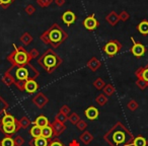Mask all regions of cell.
I'll return each instance as SVG.
<instances>
[{
  "label": "cell",
  "mask_w": 148,
  "mask_h": 146,
  "mask_svg": "<svg viewBox=\"0 0 148 146\" xmlns=\"http://www.w3.org/2000/svg\"><path fill=\"white\" fill-rule=\"evenodd\" d=\"M25 13H27V15H33L34 13L36 12V7L34 6V5H32V4H27V6H25Z\"/></svg>",
  "instance_id": "7bdbcfd3"
},
{
  "label": "cell",
  "mask_w": 148,
  "mask_h": 146,
  "mask_svg": "<svg viewBox=\"0 0 148 146\" xmlns=\"http://www.w3.org/2000/svg\"><path fill=\"white\" fill-rule=\"evenodd\" d=\"M127 108L131 112H135L136 110H137L138 108H139V105H138V103L136 101H134V99H131V101H130L129 103H128Z\"/></svg>",
  "instance_id": "f35d334b"
},
{
  "label": "cell",
  "mask_w": 148,
  "mask_h": 146,
  "mask_svg": "<svg viewBox=\"0 0 148 146\" xmlns=\"http://www.w3.org/2000/svg\"><path fill=\"white\" fill-rule=\"evenodd\" d=\"M15 122H16V119L12 115L6 113L0 120V125H11V124H14Z\"/></svg>",
  "instance_id": "44dd1931"
},
{
  "label": "cell",
  "mask_w": 148,
  "mask_h": 146,
  "mask_svg": "<svg viewBox=\"0 0 148 146\" xmlns=\"http://www.w3.org/2000/svg\"><path fill=\"white\" fill-rule=\"evenodd\" d=\"M134 136L125 125L118 122L103 135V140L110 146H132Z\"/></svg>",
  "instance_id": "6da1fadb"
},
{
  "label": "cell",
  "mask_w": 148,
  "mask_h": 146,
  "mask_svg": "<svg viewBox=\"0 0 148 146\" xmlns=\"http://www.w3.org/2000/svg\"><path fill=\"white\" fill-rule=\"evenodd\" d=\"M106 21L109 23L111 27H115L120 21V16L116 11H111L109 14L106 16Z\"/></svg>",
  "instance_id": "9a60e30c"
},
{
  "label": "cell",
  "mask_w": 148,
  "mask_h": 146,
  "mask_svg": "<svg viewBox=\"0 0 148 146\" xmlns=\"http://www.w3.org/2000/svg\"><path fill=\"white\" fill-rule=\"evenodd\" d=\"M136 85H137V86L139 87V89H141V90H145L148 87V83L141 78H137V80H136Z\"/></svg>",
  "instance_id": "e575fe53"
},
{
  "label": "cell",
  "mask_w": 148,
  "mask_h": 146,
  "mask_svg": "<svg viewBox=\"0 0 148 146\" xmlns=\"http://www.w3.org/2000/svg\"><path fill=\"white\" fill-rule=\"evenodd\" d=\"M61 17H62V21H63L66 25H68V27L73 25V23L76 21V19H77L76 14L71 10H66L65 12L62 14Z\"/></svg>",
  "instance_id": "8fae6325"
},
{
  "label": "cell",
  "mask_w": 148,
  "mask_h": 146,
  "mask_svg": "<svg viewBox=\"0 0 148 146\" xmlns=\"http://www.w3.org/2000/svg\"><path fill=\"white\" fill-rule=\"evenodd\" d=\"M19 41L23 43V45L29 46V45H31V43L34 41V38H33V36H32L31 34L27 33V32H25V33H23V35L21 36V38H19Z\"/></svg>",
  "instance_id": "d4e9b609"
},
{
  "label": "cell",
  "mask_w": 148,
  "mask_h": 146,
  "mask_svg": "<svg viewBox=\"0 0 148 146\" xmlns=\"http://www.w3.org/2000/svg\"><path fill=\"white\" fill-rule=\"evenodd\" d=\"M9 73H11L15 79V86L17 87L19 91H25L23 89V84L29 79H37L40 75L39 70L36 67H34L31 63L25 64L21 66H12L7 69Z\"/></svg>",
  "instance_id": "7a4b0ae2"
},
{
  "label": "cell",
  "mask_w": 148,
  "mask_h": 146,
  "mask_svg": "<svg viewBox=\"0 0 148 146\" xmlns=\"http://www.w3.org/2000/svg\"><path fill=\"white\" fill-rule=\"evenodd\" d=\"M148 141L146 140V138H144L143 136H137L134 138V141L132 146H147Z\"/></svg>",
  "instance_id": "f1b7e54d"
},
{
  "label": "cell",
  "mask_w": 148,
  "mask_h": 146,
  "mask_svg": "<svg viewBox=\"0 0 148 146\" xmlns=\"http://www.w3.org/2000/svg\"><path fill=\"white\" fill-rule=\"evenodd\" d=\"M59 112H60V113H62V114H64V115H66V116H69L70 114H71V109H70L67 105H63L61 108H60Z\"/></svg>",
  "instance_id": "f6af8a7d"
},
{
  "label": "cell",
  "mask_w": 148,
  "mask_h": 146,
  "mask_svg": "<svg viewBox=\"0 0 148 146\" xmlns=\"http://www.w3.org/2000/svg\"><path fill=\"white\" fill-rule=\"evenodd\" d=\"M47 32L48 36H49L50 45L55 49L60 47V45L68 39V34L58 23L52 25V27L49 29H47Z\"/></svg>",
  "instance_id": "5b68a950"
},
{
  "label": "cell",
  "mask_w": 148,
  "mask_h": 146,
  "mask_svg": "<svg viewBox=\"0 0 148 146\" xmlns=\"http://www.w3.org/2000/svg\"><path fill=\"white\" fill-rule=\"evenodd\" d=\"M42 136L48 140H51L54 137L53 129H52L51 125H48L46 127L42 128Z\"/></svg>",
  "instance_id": "cb8c5ba5"
},
{
  "label": "cell",
  "mask_w": 148,
  "mask_h": 146,
  "mask_svg": "<svg viewBox=\"0 0 148 146\" xmlns=\"http://www.w3.org/2000/svg\"><path fill=\"white\" fill-rule=\"evenodd\" d=\"M83 27L89 32H93L99 27V23L97 21V19H95V14H90L88 16H86L83 21Z\"/></svg>",
  "instance_id": "ba28073f"
},
{
  "label": "cell",
  "mask_w": 148,
  "mask_h": 146,
  "mask_svg": "<svg viewBox=\"0 0 148 146\" xmlns=\"http://www.w3.org/2000/svg\"><path fill=\"white\" fill-rule=\"evenodd\" d=\"M119 16H120V21H122L123 23H125V21H127L128 19H130V14L127 12L126 10H123L121 13L119 14Z\"/></svg>",
  "instance_id": "bcb514c9"
},
{
  "label": "cell",
  "mask_w": 148,
  "mask_h": 146,
  "mask_svg": "<svg viewBox=\"0 0 148 146\" xmlns=\"http://www.w3.org/2000/svg\"><path fill=\"white\" fill-rule=\"evenodd\" d=\"M103 52L109 57H114L122 50V44L118 40H111L103 48Z\"/></svg>",
  "instance_id": "8992f818"
},
{
  "label": "cell",
  "mask_w": 148,
  "mask_h": 146,
  "mask_svg": "<svg viewBox=\"0 0 148 146\" xmlns=\"http://www.w3.org/2000/svg\"><path fill=\"white\" fill-rule=\"evenodd\" d=\"M86 65H87V68H88V69H90L92 72H95L97 70H99V68H101V62L99 61L97 57H92L88 62H87Z\"/></svg>",
  "instance_id": "ac0fdd59"
},
{
  "label": "cell",
  "mask_w": 148,
  "mask_h": 146,
  "mask_svg": "<svg viewBox=\"0 0 148 146\" xmlns=\"http://www.w3.org/2000/svg\"><path fill=\"white\" fill-rule=\"evenodd\" d=\"M17 123H18L21 129H27V128L32 125L31 119H29V117H27V116H23V117H21V119L18 120V121H17Z\"/></svg>",
  "instance_id": "484cf974"
},
{
  "label": "cell",
  "mask_w": 148,
  "mask_h": 146,
  "mask_svg": "<svg viewBox=\"0 0 148 146\" xmlns=\"http://www.w3.org/2000/svg\"><path fill=\"white\" fill-rule=\"evenodd\" d=\"M54 2V0H37V4L42 8H46V7L50 6Z\"/></svg>",
  "instance_id": "d590c367"
},
{
  "label": "cell",
  "mask_w": 148,
  "mask_h": 146,
  "mask_svg": "<svg viewBox=\"0 0 148 146\" xmlns=\"http://www.w3.org/2000/svg\"><path fill=\"white\" fill-rule=\"evenodd\" d=\"M9 105L1 95H0V118H2L3 116L6 114V111L8 109Z\"/></svg>",
  "instance_id": "4316f807"
},
{
  "label": "cell",
  "mask_w": 148,
  "mask_h": 146,
  "mask_svg": "<svg viewBox=\"0 0 148 146\" xmlns=\"http://www.w3.org/2000/svg\"><path fill=\"white\" fill-rule=\"evenodd\" d=\"M15 0H0V6L3 9H7Z\"/></svg>",
  "instance_id": "ab89813d"
},
{
  "label": "cell",
  "mask_w": 148,
  "mask_h": 146,
  "mask_svg": "<svg viewBox=\"0 0 148 146\" xmlns=\"http://www.w3.org/2000/svg\"><path fill=\"white\" fill-rule=\"evenodd\" d=\"M14 51L11 52L8 56L6 57V60L12 64V66H21L27 64L33 60L29 52H27L23 46L16 47L15 44H13Z\"/></svg>",
  "instance_id": "277c9868"
},
{
  "label": "cell",
  "mask_w": 148,
  "mask_h": 146,
  "mask_svg": "<svg viewBox=\"0 0 148 146\" xmlns=\"http://www.w3.org/2000/svg\"><path fill=\"white\" fill-rule=\"evenodd\" d=\"M84 115L85 117L87 118L90 121H93V120H97L99 116V110L97 109L95 107H89L87 108L86 110L84 111Z\"/></svg>",
  "instance_id": "5bb4252c"
},
{
  "label": "cell",
  "mask_w": 148,
  "mask_h": 146,
  "mask_svg": "<svg viewBox=\"0 0 148 146\" xmlns=\"http://www.w3.org/2000/svg\"><path fill=\"white\" fill-rule=\"evenodd\" d=\"M93 86H95L97 90H103V87L106 86V82L103 81V78L99 77V78H97L95 81H93Z\"/></svg>",
  "instance_id": "836d02e7"
},
{
  "label": "cell",
  "mask_w": 148,
  "mask_h": 146,
  "mask_svg": "<svg viewBox=\"0 0 148 146\" xmlns=\"http://www.w3.org/2000/svg\"><path fill=\"white\" fill-rule=\"evenodd\" d=\"M55 121H58V122H60V123L65 124V122L68 121V116L64 115V114H62V113H60V112H59L58 114H56Z\"/></svg>",
  "instance_id": "8d00e7d4"
},
{
  "label": "cell",
  "mask_w": 148,
  "mask_h": 146,
  "mask_svg": "<svg viewBox=\"0 0 148 146\" xmlns=\"http://www.w3.org/2000/svg\"><path fill=\"white\" fill-rule=\"evenodd\" d=\"M135 75L137 78H141L148 83V64L144 67H139L135 71Z\"/></svg>",
  "instance_id": "2e32d148"
},
{
  "label": "cell",
  "mask_w": 148,
  "mask_h": 146,
  "mask_svg": "<svg viewBox=\"0 0 148 146\" xmlns=\"http://www.w3.org/2000/svg\"><path fill=\"white\" fill-rule=\"evenodd\" d=\"M29 146H48L49 144V140L44 138L43 136L38 138H32L29 140Z\"/></svg>",
  "instance_id": "e0dca14e"
},
{
  "label": "cell",
  "mask_w": 148,
  "mask_h": 146,
  "mask_svg": "<svg viewBox=\"0 0 148 146\" xmlns=\"http://www.w3.org/2000/svg\"><path fill=\"white\" fill-rule=\"evenodd\" d=\"M79 139H80V141L82 142L83 144H85V145H88V144H90V142L93 141L95 137H93V135L90 133V132L83 131L82 134L79 136Z\"/></svg>",
  "instance_id": "d6986e66"
},
{
  "label": "cell",
  "mask_w": 148,
  "mask_h": 146,
  "mask_svg": "<svg viewBox=\"0 0 148 146\" xmlns=\"http://www.w3.org/2000/svg\"><path fill=\"white\" fill-rule=\"evenodd\" d=\"M80 120H81L80 117H79V115L77 113H71L69 116H68V121H69L72 125L76 126V124L78 123Z\"/></svg>",
  "instance_id": "d6a6232c"
},
{
  "label": "cell",
  "mask_w": 148,
  "mask_h": 146,
  "mask_svg": "<svg viewBox=\"0 0 148 146\" xmlns=\"http://www.w3.org/2000/svg\"><path fill=\"white\" fill-rule=\"evenodd\" d=\"M29 134H31V136L33 138L41 137L42 136V128L34 124V125L31 127V129H29Z\"/></svg>",
  "instance_id": "83f0119b"
},
{
  "label": "cell",
  "mask_w": 148,
  "mask_h": 146,
  "mask_svg": "<svg viewBox=\"0 0 148 146\" xmlns=\"http://www.w3.org/2000/svg\"><path fill=\"white\" fill-rule=\"evenodd\" d=\"M34 124H35V125H37V126H39V127H41V128H44V127H46V126L50 125L48 118L46 117V116H43V115L39 116V117L35 120Z\"/></svg>",
  "instance_id": "603a6c76"
},
{
  "label": "cell",
  "mask_w": 148,
  "mask_h": 146,
  "mask_svg": "<svg viewBox=\"0 0 148 146\" xmlns=\"http://www.w3.org/2000/svg\"><path fill=\"white\" fill-rule=\"evenodd\" d=\"M23 89L27 93H31L32 95V93H35L39 89V84H38V82L35 79H29L23 84Z\"/></svg>",
  "instance_id": "4fadbf2b"
},
{
  "label": "cell",
  "mask_w": 148,
  "mask_h": 146,
  "mask_svg": "<svg viewBox=\"0 0 148 146\" xmlns=\"http://www.w3.org/2000/svg\"><path fill=\"white\" fill-rule=\"evenodd\" d=\"M108 101H109V99H108V97L105 93H101V95H99L95 97V103L99 106H101V107H105L108 104Z\"/></svg>",
  "instance_id": "4dcf8cb0"
},
{
  "label": "cell",
  "mask_w": 148,
  "mask_h": 146,
  "mask_svg": "<svg viewBox=\"0 0 148 146\" xmlns=\"http://www.w3.org/2000/svg\"><path fill=\"white\" fill-rule=\"evenodd\" d=\"M29 54H31V56H32V58H33V59L40 57V53H39V51H38L37 49H32L31 51H29Z\"/></svg>",
  "instance_id": "7dc6e473"
},
{
  "label": "cell",
  "mask_w": 148,
  "mask_h": 146,
  "mask_svg": "<svg viewBox=\"0 0 148 146\" xmlns=\"http://www.w3.org/2000/svg\"><path fill=\"white\" fill-rule=\"evenodd\" d=\"M136 29L141 34L142 36L148 35V21H142L136 27Z\"/></svg>",
  "instance_id": "ffe728a7"
},
{
  "label": "cell",
  "mask_w": 148,
  "mask_h": 146,
  "mask_svg": "<svg viewBox=\"0 0 148 146\" xmlns=\"http://www.w3.org/2000/svg\"><path fill=\"white\" fill-rule=\"evenodd\" d=\"M48 146H65V145H64L61 140H59L57 137H55V138H52L51 140H49Z\"/></svg>",
  "instance_id": "74e56055"
},
{
  "label": "cell",
  "mask_w": 148,
  "mask_h": 146,
  "mask_svg": "<svg viewBox=\"0 0 148 146\" xmlns=\"http://www.w3.org/2000/svg\"><path fill=\"white\" fill-rule=\"evenodd\" d=\"M21 127H19L17 121L14 124H11V125H0V132L6 134V135H12V134L16 133L17 131H19Z\"/></svg>",
  "instance_id": "30bf717a"
},
{
  "label": "cell",
  "mask_w": 148,
  "mask_h": 146,
  "mask_svg": "<svg viewBox=\"0 0 148 146\" xmlns=\"http://www.w3.org/2000/svg\"><path fill=\"white\" fill-rule=\"evenodd\" d=\"M13 140H14L15 146H23V143H25V139H23V136H21V135H16L13 138Z\"/></svg>",
  "instance_id": "60d3db41"
},
{
  "label": "cell",
  "mask_w": 148,
  "mask_h": 146,
  "mask_svg": "<svg viewBox=\"0 0 148 146\" xmlns=\"http://www.w3.org/2000/svg\"><path fill=\"white\" fill-rule=\"evenodd\" d=\"M0 146H15L14 140L10 135H6L4 138L0 140Z\"/></svg>",
  "instance_id": "f546056e"
},
{
  "label": "cell",
  "mask_w": 148,
  "mask_h": 146,
  "mask_svg": "<svg viewBox=\"0 0 148 146\" xmlns=\"http://www.w3.org/2000/svg\"><path fill=\"white\" fill-rule=\"evenodd\" d=\"M131 41H132V43H133V46H132L131 50H130L131 53H132V55L136 58L143 57L146 53V47L143 45V44L135 41V39H134L133 37H131Z\"/></svg>",
  "instance_id": "52a82bcc"
},
{
  "label": "cell",
  "mask_w": 148,
  "mask_h": 146,
  "mask_svg": "<svg viewBox=\"0 0 148 146\" xmlns=\"http://www.w3.org/2000/svg\"><path fill=\"white\" fill-rule=\"evenodd\" d=\"M32 101H33L34 105H35L38 109H43V108H45V106L48 104L49 99H48L47 95H46L45 93H39L33 97V99H32Z\"/></svg>",
  "instance_id": "9c48e42d"
},
{
  "label": "cell",
  "mask_w": 148,
  "mask_h": 146,
  "mask_svg": "<svg viewBox=\"0 0 148 146\" xmlns=\"http://www.w3.org/2000/svg\"><path fill=\"white\" fill-rule=\"evenodd\" d=\"M76 127L79 131H85V129L87 128V123L83 120H80L78 123L76 124Z\"/></svg>",
  "instance_id": "ee69618b"
},
{
  "label": "cell",
  "mask_w": 148,
  "mask_h": 146,
  "mask_svg": "<svg viewBox=\"0 0 148 146\" xmlns=\"http://www.w3.org/2000/svg\"><path fill=\"white\" fill-rule=\"evenodd\" d=\"M54 2H55V4L57 5V6L61 7V6H63V5L65 4L66 0H54Z\"/></svg>",
  "instance_id": "c3c4849f"
},
{
  "label": "cell",
  "mask_w": 148,
  "mask_h": 146,
  "mask_svg": "<svg viewBox=\"0 0 148 146\" xmlns=\"http://www.w3.org/2000/svg\"><path fill=\"white\" fill-rule=\"evenodd\" d=\"M62 62L63 61H62L61 57L53 49H48L38 59V64L49 74L53 73L56 69H58Z\"/></svg>",
  "instance_id": "3957f363"
},
{
  "label": "cell",
  "mask_w": 148,
  "mask_h": 146,
  "mask_svg": "<svg viewBox=\"0 0 148 146\" xmlns=\"http://www.w3.org/2000/svg\"><path fill=\"white\" fill-rule=\"evenodd\" d=\"M2 82L4 83L5 85H7V86H11L12 84H15V79H14V77L11 75V73L6 71L2 76Z\"/></svg>",
  "instance_id": "7402d4cb"
},
{
  "label": "cell",
  "mask_w": 148,
  "mask_h": 146,
  "mask_svg": "<svg viewBox=\"0 0 148 146\" xmlns=\"http://www.w3.org/2000/svg\"><path fill=\"white\" fill-rule=\"evenodd\" d=\"M40 40L43 42L45 45H50V40H49V36H48V32H44L41 36H40Z\"/></svg>",
  "instance_id": "b9f144b4"
},
{
  "label": "cell",
  "mask_w": 148,
  "mask_h": 146,
  "mask_svg": "<svg viewBox=\"0 0 148 146\" xmlns=\"http://www.w3.org/2000/svg\"><path fill=\"white\" fill-rule=\"evenodd\" d=\"M103 91L107 97H111V95H113L114 93H116V88L114 87L113 84L109 83V84H106V86L103 87Z\"/></svg>",
  "instance_id": "1f68e13d"
},
{
  "label": "cell",
  "mask_w": 148,
  "mask_h": 146,
  "mask_svg": "<svg viewBox=\"0 0 148 146\" xmlns=\"http://www.w3.org/2000/svg\"><path fill=\"white\" fill-rule=\"evenodd\" d=\"M68 146H80V143L78 142V140L73 139L72 141H70V143L68 144Z\"/></svg>",
  "instance_id": "681fc988"
},
{
  "label": "cell",
  "mask_w": 148,
  "mask_h": 146,
  "mask_svg": "<svg viewBox=\"0 0 148 146\" xmlns=\"http://www.w3.org/2000/svg\"><path fill=\"white\" fill-rule=\"evenodd\" d=\"M50 125H51L52 129H53L54 137H57L58 138L66 130L65 124L60 123V122H58V121H54L53 123H51Z\"/></svg>",
  "instance_id": "7c38bea8"
}]
</instances>
